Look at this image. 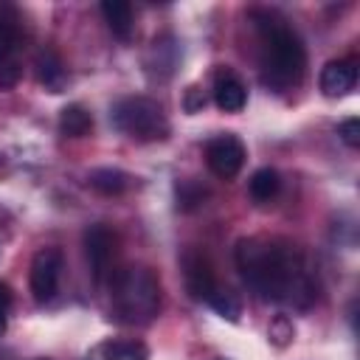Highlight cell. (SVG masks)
Masks as SVG:
<instances>
[{"label": "cell", "mask_w": 360, "mask_h": 360, "mask_svg": "<svg viewBox=\"0 0 360 360\" xmlns=\"http://www.w3.org/2000/svg\"><path fill=\"white\" fill-rule=\"evenodd\" d=\"M236 267L259 298L292 309L312 307L318 287L298 248L281 239L248 236L236 242Z\"/></svg>", "instance_id": "6da1fadb"}, {"label": "cell", "mask_w": 360, "mask_h": 360, "mask_svg": "<svg viewBox=\"0 0 360 360\" xmlns=\"http://www.w3.org/2000/svg\"><path fill=\"white\" fill-rule=\"evenodd\" d=\"M253 25L262 34L264 51H262V79L273 90H287L301 82L307 68V53L298 39V34L267 8H256L250 14Z\"/></svg>", "instance_id": "7a4b0ae2"}, {"label": "cell", "mask_w": 360, "mask_h": 360, "mask_svg": "<svg viewBox=\"0 0 360 360\" xmlns=\"http://www.w3.org/2000/svg\"><path fill=\"white\" fill-rule=\"evenodd\" d=\"M160 309V284L149 267L129 264L112 278V312L121 323H149Z\"/></svg>", "instance_id": "3957f363"}, {"label": "cell", "mask_w": 360, "mask_h": 360, "mask_svg": "<svg viewBox=\"0 0 360 360\" xmlns=\"http://www.w3.org/2000/svg\"><path fill=\"white\" fill-rule=\"evenodd\" d=\"M110 124L135 141H160L169 132V121L163 115V107L146 96L118 98L110 110Z\"/></svg>", "instance_id": "277c9868"}, {"label": "cell", "mask_w": 360, "mask_h": 360, "mask_svg": "<svg viewBox=\"0 0 360 360\" xmlns=\"http://www.w3.org/2000/svg\"><path fill=\"white\" fill-rule=\"evenodd\" d=\"M205 160H208V169L219 177V180H231L239 174V169L245 166V146L236 135L225 132V135H217L205 143Z\"/></svg>", "instance_id": "5b68a950"}, {"label": "cell", "mask_w": 360, "mask_h": 360, "mask_svg": "<svg viewBox=\"0 0 360 360\" xmlns=\"http://www.w3.org/2000/svg\"><path fill=\"white\" fill-rule=\"evenodd\" d=\"M59 276H62V250L59 248H42L34 262H31V273H28V281H31V292L39 304L51 301L56 295V287H59Z\"/></svg>", "instance_id": "8992f818"}, {"label": "cell", "mask_w": 360, "mask_h": 360, "mask_svg": "<svg viewBox=\"0 0 360 360\" xmlns=\"http://www.w3.org/2000/svg\"><path fill=\"white\" fill-rule=\"evenodd\" d=\"M112 253H115V236L110 233V228L90 225L84 231V256H87V264H90V273H93L96 284H101L107 278Z\"/></svg>", "instance_id": "52a82bcc"}, {"label": "cell", "mask_w": 360, "mask_h": 360, "mask_svg": "<svg viewBox=\"0 0 360 360\" xmlns=\"http://www.w3.org/2000/svg\"><path fill=\"white\" fill-rule=\"evenodd\" d=\"M183 276H186L188 292H191L194 298H200V301H205V298L214 292V287H217L211 262H208L200 250H194V248H188V250L183 253Z\"/></svg>", "instance_id": "ba28073f"}, {"label": "cell", "mask_w": 360, "mask_h": 360, "mask_svg": "<svg viewBox=\"0 0 360 360\" xmlns=\"http://www.w3.org/2000/svg\"><path fill=\"white\" fill-rule=\"evenodd\" d=\"M354 82H357V68L349 59H332V62H326L323 70H321V79H318L321 93L329 96V98L346 96L354 87Z\"/></svg>", "instance_id": "9c48e42d"}, {"label": "cell", "mask_w": 360, "mask_h": 360, "mask_svg": "<svg viewBox=\"0 0 360 360\" xmlns=\"http://www.w3.org/2000/svg\"><path fill=\"white\" fill-rule=\"evenodd\" d=\"M248 101V90L242 84V79L231 70H222L217 73L214 79V104L222 110V112H239Z\"/></svg>", "instance_id": "30bf717a"}, {"label": "cell", "mask_w": 360, "mask_h": 360, "mask_svg": "<svg viewBox=\"0 0 360 360\" xmlns=\"http://www.w3.org/2000/svg\"><path fill=\"white\" fill-rule=\"evenodd\" d=\"M34 68H37V79H39V84H45V90H51V93H62V90H65L68 73H65L62 59H59L51 48H42V51L37 53Z\"/></svg>", "instance_id": "8fae6325"}, {"label": "cell", "mask_w": 360, "mask_h": 360, "mask_svg": "<svg viewBox=\"0 0 360 360\" xmlns=\"http://www.w3.org/2000/svg\"><path fill=\"white\" fill-rule=\"evenodd\" d=\"M101 14H104L110 31H112L118 39L127 42V39L132 37L135 22H132V6H129L127 0H104V3H101Z\"/></svg>", "instance_id": "7c38bea8"}, {"label": "cell", "mask_w": 360, "mask_h": 360, "mask_svg": "<svg viewBox=\"0 0 360 360\" xmlns=\"http://www.w3.org/2000/svg\"><path fill=\"white\" fill-rule=\"evenodd\" d=\"M87 183H90V188H96L98 194L112 197V194L127 191L129 174L121 172V169H112V166H101V169H93V172L87 174Z\"/></svg>", "instance_id": "4fadbf2b"}, {"label": "cell", "mask_w": 360, "mask_h": 360, "mask_svg": "<svg viewBox=\"0 0 360 360\" xmlns=\"http://www.w3.org/2000/svg\"><path fill=\"white\" fill-rule=\"evenodd\" d=\"M93 129V115L82 104H68L59 112V132L65 138H84Z\"/></svg>", "instance_id": "5bb4252c"}, {"label": "cell", "mask_w": 360, "mask_h": 360, "mask_svg": "<svg viewBox=\"0 0 360 360\" xmlns=\"http://www.w3.org/2000/svg\"><path fill=\"white\" fill-rule=\"evenodd\" d=\"M17 11L11 6H0V65L11 59L20 42V25H17Z\"/></svg>", "instance_id": "9a60e30c"}, {"label": "cell", "mask_w": 360, "mask_h": 360, "mask_svg": "<svg viewBox=\"0 0 360 360\" xmlns=\"http://www.w3.org/2000/svg\"><path fill=\"white\" fill-rule=\"evenodd\" d=\"M248 188H250V197H253V200H259V202L273 200V197L278 194V188H281L278 172H276V169H270V166H264V169L253 172V177H250V183H248Z\"/></svg>", "instance_id": "2e32d148"}, {"label": "cell", "mask_w": 360, "mask_h": 360, "mask_svg": "<svg viewBox=\"0 0 360 360\" xmlns=\"http://www.w3.org/2000/svg\"><path fill=\"white\" fill-rule=\"evenodd\" d=\"M104 360H149V349L141 340H107L101 346Z\"/></svg>", "instance_id": "e0dca14e"}, {"label": "cell", "mask_w": 360, "mask_h": 360, "mask_svg": "<svg viewBox=\"0 0 360 360\" xmlns=\"http://www.w3.org/2000/svg\"><path fill=\"white\" fill-rule=\"evenodd\" d=\"M205 304L214 309V312H219L222 318H228V321H239V315H242V304H239V298L231 292V290H225V287H214V292L205 298Z\"/></svg>", "instance_id": "ac0fdd59"}, {"label": "cell", "mask_w": 360, "mask_h": 360, "mask_svg": "<svg viewBox=\"0 0 360 360\" xmlns=\"http://www.w3.org/2000/svg\"><path fill=\"white\" fill-rule=\"evenodd\" d=\"M174 191H177V208H180V211H194V208L205 200V194H208V191H205L200 183H194V180H180Z\"/></svg>", "instance_id": "d6986e66"}, {"label": "cell", "mask_w": 360, "mask_h": 360, "mask_svg": "<svg viewBox=\"0 0 360 360\" xmlns=\"http://www.w3.org/2000/svg\"><path fill=\"white\" fill-rule=\"evenodd\" d=\"M267 335H270V340H273L276 346H287V343L292 340V335H295V329H292V321H290L287 315H278V318L270 323Z\"/></svg>", "instance_id": "ffe728a7"}, {"label": "cell", "mask_w": 360, "mask_h": 360, "mask_svg": "<svg viewBox=\"0 0 360 360\" xmlns=\"http://www.w3.org/2000/svg\"><path fill=\"white\" fill-rule=\"evenodd\" d=\"M338 135H340V141L346 143V146H360V121L357 118H346V121H340V127H338Z\"/></svg>", "instance_id": "44dd1931"}, {"label": "cell", "mask_w": 360, "mask_h": 360, "mask_svg": "<svg viewBox=\"0 0 360 360\" xmlns=\"http://www.w3.org/2000/svg\"><path fill=\"white\" fill-rule=\"evenodd\" d=\"M183 107H186V112H200L202 107H205V93L197 87V84H191L188 90H186V98H183Z\"/></svg>", "instance_id": "7402d4cb"}, {"label": "cell", "mask_w": 360, "mask_h": 360, "mask_svg": "<svg viewBox=\"0 0 360 360\" xmlns=\"http://www.w3.org/2000/svg\"><path fill=\"white\" fill-rule=\"evenodd\" d=\"M8 307H11V290H8V284H3V281H0V335L6 332Z\"/></svg>", "instance_id": "603a6c76"}, {"label": "cell", "mask_w": 360, "mask_h": 360, "mask_svg": "<svg viewBox=\"0 0 360 360\" xmlns=\"http://www.w3.org/2000/svg\"><path fill=\"white\" fill-rule=\"evenodd\" d=\"M42 360H45V357H42Z\"/></svg>", "instance_id": "cb8c5ba5"}]
</instances>
